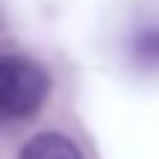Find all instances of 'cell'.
Here are the masks:
<instances>
[{"mask_svg":"<svg viewBox=\"0 0 159 159\" xmlns=\"http://www.w3.org/2000/svg\"><path fill=\"white\" fill-rule=\"evenodd\" d=\"M18 159H83V153L62 133H35L21 148Z\"/></svg>","mask_w":159,"mask_h":159,"instance_id":"2","label":"cell"},{"mask_svg":"<svg viewBox=\"0 0 159 159\" xmlns=\"http://www.w3.org/2000/svg\"><path fill=\"white\" fill-rule=\"evenodd\" d=\"M130 56H133V62L142 65V68L159 71V24H148V27L133 33Z\"/></svg>","mask_w":159,"mask_h":159,"instance_id":"3","label":"cell"},{"mask_svg":"<svg viewBox=\"0 0 159 159\" xmlns=\"http://www.w3.org/2000/svg\"><path fill=\"white\" fill-rule=\"evenodd\" d=\"M50 94V77L39 62L18 53L0 59V115L3 121H30Z\"/></svg>","mask_w":159,"mask_h":159,"instance_id":"1","label":"cell"}]
</instances>
